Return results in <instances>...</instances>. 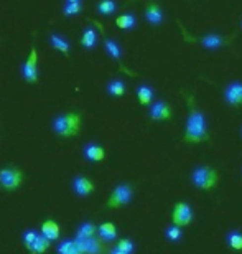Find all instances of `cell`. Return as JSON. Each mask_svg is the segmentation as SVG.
I'll list each match as a JSON object with an SVG mask.
<instances>
[{"instance_id": "6da1fadb", "label": "cell", "mask_w": 242, "mask_h": 254, "mask_svg": "<svg viewBox=\"0 0 242 254\" xmlns=\"http://www.w3.org/2000/svg\"><path fill=\"white\" fill-rule=\"evenodd\" d=\"M186 144H201V142L209 140L208 126H206V118L198 106L194 103V96H188V119H186L185 137Z\"/></svg>"}, {"instance_id": "7a4b0ae2", "label": "cell", "mask_w": 242, "mask_h": 254, "mask_svg": "<svg viewBox=\"0 0 242 254\" xmlns=\"http://www.w3.org/2000/svg\"><path fill=\"white\" fill-rule=\"evenodd\" d=\"M83 124V116L79 113H63L53 119V132L61 139L76 137Z\"/></svg>"}, {"instance_id": "3957f363", "label": "cell", "mask_w": 242, "mask_h": 254, "mask_svg": "<svg viewBox=\"0 0 242 254\" xmlns=\"http://www.w3.org/2000/svg\"><path fill=\"white\" fill-rule=\"evenodd\" d=\"M191 182L199 190H213L219 182V175L213 167L198 165L191 172Z\"/></svg>"}, {"instance_id": "277c9868", "label": "cell", "mask_w": 242, "mask_h": 254, "mask_svg": "<svg viewBox=\"0 0 242 254\" xmlns=\"http://www.w3.org/2000/svg\"><path fill=\"white\" fill-rule=\"evenodd\" d=\"M23 245L32 254H43L49 250L51 241H48L42 233L35 230H27L23 231Z\"/></svg>"}, {"instance_id": "5b68a950", "label": "cell", "mask_w": 242, "mask_h": 254, "mask_svg": "<svg viewBox=\"0 0 242 254\" xmlns=\"http://www.w3.org/2000/svg\"><path fill=\"white\" fill-rule=\"evenodd\" d=\"M134 196V190L129 184H120L110 193L109 200H107V208L109 210H117V208H122L125 205H129L132 201Z\"/></svg>"}, {"instance_id": "8992f818", "label": "cell", "mask_w": 242, "mask_h": 254, "mask_svg": "<svg viewBox=\"0 0 242 254\" xmlns=\"http://www.w3.org/2000/svg\"><path fill=\"white\" fill-rule=\"evenodd\" d=\"M23 184V172L17 167H7L0 170V187L7 191L20 189Z\"/></svg>"}, {"instance_id": "52a82bcc", "label": "cell", "mask_w": 242, "mask_h": 254, "mask_svg": "<svg viewBox=\"0 0 242 254\" xmlns=\"http://www.w3.org/2000/svg\"><path fill=\"white\" fill-rule=\"evenodd\" d=\"M193 216H194V213H193V208H191L190 203H186V201L175 203L173 213H171V221H173L175 226L183 228V226L191 225Z\"/></svg>"}, {"instance_id": "ba28073f", "label": "cell", "mask_w": 242, "mask_h": 254, "mask_svg": "<svg viewBox=\"0 0 242 254\" xmlns=\"http://www.w3.org/2000/svg\"><path fill=\"white\" fill-rule=\"evenodd\" d=\"M22 73H23L25 83H28V84L38 83V50L35 47H32L27 60H25Z\"/></svg>"}, {"instance_id": "9c48e42d", "label": "cell", "mask_w": 242, "mask_h": 254, "mask_svg": "<svg viewBox=\"0 0 242 254\" xmlns=\"http://www.w3.org/2000/svg\"><path fill=\"white\" fill-rule=\"evenodd\" d=\"M148 116L152 121L163 123V121H170L173 118V109H171V104L166 103V101H157V103L150 104Z\"/></svg>"}, {"instance_id": "30bf717a", "label": "cell", "mask_w": 242, "mask_h": 254, "mask_svg": "<svg viewBox=\"0 0 242 254\" xmlns=\"http://www.w3.org/2000/svg\"><path fill=\"white\" fill-rule=\"evenodd\" d=\"M224 99L226 103L233 108H239L242 106V83L241 81H234V83H229L224 88Z\"/></svg>"}, {"instance_id": "8fae6325", "label": "cell", "mask_w": 242, "mask_h": 254, "mask_svg": "<svg viewBox=\"0 0 242 254\" xmlns=\"http://www.w3.org/2000/svg\"><path fill=\"white\" fill-rule=\"evenodd\" d=\"M193 42L199 43L201 47L206 48V50H219L223 48L224 45L229 43L228 38H224L223 35H218V33H208L204 37H199V38H193Z\"/></svg>"}, {"instance_id": "7c38bea8", "label": "cell", "mask_w": 242, "mask_h": 254, "mask_svg": "<svg viewBox=\"0 0 242 254\" xmlns=\"http://www.w3.org/2000/svg\"><path fill=\"white\" fill-rule=\"evenodd\" d=\"M104 50H105V53H107L109 57L120 66V69L125 71V73H129L130 76H134V73H130L129 69H125L122 66V52H120V47L115 40L109 38V37H104Z\"/></svg>"}, {"instance_id": "4fadbf2b", "label": "cell", "mask_w": 242, "mask_h": 254, "mask_svg": "<svg viewBox=\"0 0 242 254\" xmlns=\"http://www.w3.org/2000/svg\"><path fill=\"white\" fill-rule=\"evenodd\" d=\"M145 20L150 23V25H153V27H160L161 23H163V18H165V15H163V10H161V7L157 3V2H150L145 5Z\"/></svg>"}, {"instance_id": "5bb4252c", "label": "cell", "mask_w": 242, "mask_h": 254, "mask_svg": "<svg viewBox=\"0 0 242 254\" xmlns=\"http://www.w3.org/2000/svg\"><path fill=\"white\" fill-rule=\"evenodd\" d=\"M73 190L78 196H89L91 193L96 190L94 184L91 182V179L84 175H76L73 179Z\"/></svg>"}, {"instance_id": "9a60e30c", "label": "cell", "mask_w": 242, "mask_h": 254, "mask_svg": "<svg viewBox=\"0 0 242 254\" xmlns=\"http://www.w3.org/2000/svg\"><path fill=\"white\" fill-rule=\"evenodd\" d=\"M42 235L47 238L48 241H56L59 240V235H61V228L54 220H45L42 223Z\"/></svg>"}, {"instance_id": "2e32d148", "label": "cell", "mask_w": 242, "mask_h": 254, "mask_svg": "<svg viewBox=\"0 0 242 254\" xmlns=\"http://www.w3.org/2000/svg\"><path fill=\"white\" fill-rule=\"evenodd\" d=\"M83 154L89 162H102L105 159L104 147H100L99 144H94V142H91V144H88L84 147Z\"/></svg>"}, {"instance_id": "e0dca14e", "label": "cell", "mask_w": 242, "mask_h": 254, "mask_svg": "<svg viewBox=\"0 0 242 254\" xmlns=\"http://www.w3.org/2000/svg\"><path fill=\"white\" fill-rule=\"evenodd\" d=\"M49 45H51L56 52L61 53L63 57H66V58L71 57V47H69L68 40H64L61 35H58V33L49 35Z\"/></svg>"}, {"instance_id": "ac0fdd59", "label": "cell", "mask_w": 242, "mask_h": 254, "mask_svg": "<svg viewBox=\"0 0 242 254\" xmlns=\"http://www.w3.org/2000/svg\"><path fill=\"white\" fill-rule=\"evenodd\" d=\"M153 96H155V91L152 86L140 84L137 88V99H139L140 106H150L153 101Z\"/></svg>"}, {"instance_id": "d6986e66", "label": "cell", "mask_w": 242, "mask_h": 254, "mask_svg": "<svg viewBox=\"0 0 242 254\" xmlns=\"http://www.w3.org/2000/svg\"><path fill=\"white\" fill-rule=\"evenodd\" d=\"M97 235L102 241H114L117 238V228L114 223H102L100 226H97Z\"/></svg>"}, {"instance_id": "ffe728a7", "label": "cell", "mask_w": 242, "mask_h": 254, "mask_svg": "<svg viewBox=\"0 0 242 254\" xmlns=\"http://www.w3.org/2000/svg\"><path fill=\"white\" fill-rule=\"evenodd\" d=\"M96 235H97V226L91 221H84L78 228L76 240H89V238H96Z\"/></svg>"}, {"instance_id": "44dd1931", "label": "cell", "mask_w": 242, "mask_h": 254, "mask_svg": "<svg viewBox=\"0 0 242 254\" xmlns=\"http://www.w3.org/2000/svg\"><path fill=\"white\" fill-rule=\"evenodd\" d=\"M137 25V18L134 13H122L115 18V27L120 30H132Z\"/></svg>"}, {"instance_id": "7402d4cb", "label": "cell", "mask_w": 242, "mask_h": 254, "mask_svg": "<svg viewBox=\"0 0 242 254\" xmlns=\"http://www.w3.org/2000/svg\"><path fill=\"white\" fill-rule=\"evenodd\" d=\"M81 47H84L86 50H93L97 43V33H96L94 28H86L83 32V37L79 40Z\"/></svg>"}, {"instance_id": "603a6c76", "label": "cell", "mask_w": 242, "mask_h": 254, "mask_svg": "<svg viewBox=\"0 0 242 254\" xmlns=\"http://www.w3.org/2000/svg\"><path fill=\"white\" fill-rule=\"evenodd\" d=\"M105 89H107V94L112 96V98H120V96L125 94L127 86H125L122 79H112V81H109V84Z\"/></svg>"}, {"instance_id": "cb8c5ba5", "label": "cell", "mask_w": 242, "mask_h": 254, "mask_svg": "<svg viewBox=\"0 0 242 254\" xmlns=\"http://www.w3.org/2000/svg\"><path fill=\"white\" fill-rule=\"evenodd\" d=\"M81 251L83 254H99L100 253V243L96 238H89V240H78Z\"/></svg>"}, {"instance_id": "d4e9b609", "label": "cell", "mask_w": 242, "mask_h": 254, "mask_svg": "<svg viewBox=\"0 0 242 254\" xmlns=\"http://www.w3.org/2000/svg\"><path fill=\"white\" fill-rule=\"evenodd\" d=\"M58 254H83V251H81L79 241L74 240V241H64V243H61L59 248H58Z\"/></svg>"}, {"instance_id": "484cf974", "label": "cell", "mask_w": 242, "mask_h": 254, "mask_svg": "<svg viewBox=\"0 0 242 254\" xmlns=\"http://www.w3.org/2000/svg\"><path fill=\"white\" fill-rule=\"evenodd\" d=\"M115 10H117V3L115 0H100L97 3V12L104 17H109V15H114Z\"/></svg>"}, {"instance_id": "4316f807", "label": "cell", "mask_w": 242, "mask_h": 254, "mask_svg": "<svg viewBox=\"0 0 242 254\" xmlns=\"http://www.w3.org/2000/svg\"><path fill=\"white\" fill-rule=\"evenodd\" d=\"M226 241H228V246L234 251H242V233L239 231H229L228 236H226Z\"/></svg>"}, {"instance_id": "83f0119b", "label": "cell", "mask_w": 242, "mask_h": 254, "mask_svg": "<svg viewBox=\"0 0 242 254\" xmlns=\"http://www.w3.org/2000/svg\"><path fill=\"white\" fill-rule=\"evenodd\" d=\"M81 12H83V2H66L63 8L64 17H73V15H78Z\"/></svg>"}, {"instance_id": "f1b7e54d", "label": "cell", "mask_w": 242, "mask_h": 254, "mask_svg": "<svg viewBox=\"0 0 242 254\" xmlns=\"http://www.w3.org/2000/svg\"><path fill=\"white\" fill-rule=\"evenodd\" d=\"M165 236H166V240L171 241V243H176L178 240H181V236H183V233H181V228L180 226H175V225H171L168 226L165 230Z\"/></svg>"}, {"instance_id": "f546056e", "label": "cell", "mask_w": 242, "mask_h": 254, "mask_svg": "<svg viewBox=\"0 0 242 254\" xmlns=\"http://www.w3.org/2000/svg\"><path fill=\"white\" fill-rule=\"evenodd\" d=\"M115 248H117L119 251L125 253V254H132L134 250H135V245H134V241H130V240H127V238H124V240H120L117 243V246H115Z\"/></svg>"}, {"instance_id": "4dcf8cb0", "label": "cell", "mask_w": 242, "mask_h": 254, "mask_svg": "<svg viewBox=\"0 0 242 254\" xmlns=\"http://www.w3.org/2000/svg\"><path fill=\"white\" fill-rule=\"evenodd\" d=\"M110 254H125V253H122V251H119V250H117V248H115V250H112V253H110Z\"/></svg>"}, {"instance_id": "1f68e13d", "label": "cell", "mask_w": 242, "mask_h": 254, "mask_svg": "<svg viewBox=\"0 0 242 254\" xmlns=\"http://www.w3.org/2000/svg\"><path fill=\"white\" fill-rule=\"evenodd\" d=\"M66 2H83V0H66Z\"/></svg>"}, {"instance_id": "d6a6232c", "label": "cell", "mask_w": 242, "mask_h": 254, "mask_svg": "<svg viewBox=\"0 0 242 254\" xmlns=\"http://www.w3.org/2000/svg\"><path fill=\"white\" fill-rule=\"evenodd\" d=\"M241 134H242V129H241Z\"/></svg>"}, {"instance_id": "836d02e7", "label": "cell", "mask_w": 242, "mask_h": 254, "mask_svg": "<svg viewBox=\"0 0 242 254\" xmlns=\"http://www.w3.org/2000/svg\"><path fill=\"white\" fill-rule=\"evenodd\" d=\"M130 2H134V0H130Z\"/></svg>"}, {"instance_id": "e575fe53", "label": "cell", "mask_w": 242, "mask_h": 254, "mask_svg": "<svg viewBox=\"0 0 242 254\" xmlns=\"http://www.w3.org/2000/svg\"><path fill=\"white\" fill-rule=\"evenodd\" d=\"M241 25H242V23H241Z\"/></svg>"}]
</instances>
